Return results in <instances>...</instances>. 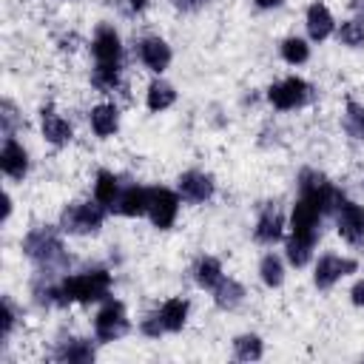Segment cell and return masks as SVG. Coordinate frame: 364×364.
<instances>
[{
	"label": "cell",
	"mask_w": 364,
	"mask_h": 364,
	"mask_svg": "<svg viewBox=\"0 0 364 364\" xmlns=\"http://www.w3.org/2000/svg\"><path fill=\"white\" fill-rule=\"evenodd\" d=\"M111 293V273L108 270H88L80 276H68L57 284L54 301L57 304H71V301H100L108 299Z\"/></svg>",
	"instance_id": "6da1fadb"
},
{
	"label": "cell",
	"mask_w": 364,
	"mask_h": 364,
	"mask_svg": "<svg viewBox=\"0 0 364 364\" xmlns=\"http://www.w3.org/2000/svg\"><path fill=\"white\" fill-rule=\"evenodd\" d=\"M23 253L46 267H65V250L54 228H34L23 239Z\"/></svg>",
	"instance_id": "7a4b0ae2"
},
{
	"label": "cell",
	"mask_w": 364,
	"mask_h": 364,
	"mask_svg": "<svg viewBox=\"0 0 364 364\" xmlns=\"http://www.w3.org/2000/svg\"><path fill=\"white\" fill-rule=\"evenodd\" d=\"M105 219V205H91V202H74L63 210L60 228L68 233H97Z\"/></svg>",
	"instance_id": "3957f363"
},
{
	"label": "cell",
	"mask_w": 364,
	"mask_h": 364,
	"mask_svg": "<svg viewBox=\"0 0 364 364\" xmlns=\"http://www.w3.org/2000/svg\"><path fill=\"white\" fill-rule=\"evenodd\" d=\"M299 188H301V196L310 199L321 213H327V210H333V208H338V205L344 202L341 193L327 182V176H321V173H316V171H301Z\"/></svg>",
	"instance_id": "277c9868"
},
{
	"label": "cell",
	"mask_w": 364,
	"mask_h": 364,
	"mask_svg": "<svg viewBox=\"0 0 364 364\" xmlns=\"http://www.w3.org/2000/svg\"><path fill=\"white\" fill-rule=\"evenodd\" d=\"M310 97V85L301 80V77H287L282 82H273L267 88V100L279 108V111H290V108H299L304 105Z\"/></svg>",
	"instance_id": "5b68a950"
},
{
	"label": "cell",
	"mask_w": 364,
	"mask_h": 364,
	"mask_svg": "<svg viewBox=\"0 0 364 364\" xmlns=\"http://www.w3.org/2000/svg\"><path fill=\"white\" fill-rule=\"evenodd\" d=\"M94 330H97V338L100 341H117L128 333V316H125V307L119 301H108L100 313H97V321H94Z\"/></svg>",
	"instance_id": "8992f818"
},
{
	"label": "cell",
	"mask_w": 364,
	"mask_h": 364,
	"mask_svg": "<svg viewBox=\"0 0 364 364\" xmlns=\"http://www.w3.org/2000/svg\"><path fill=\"white\" fill-rule=\"evenodd\" d=\"M148 213H151V222L159 228V230H168L173 222H176V213H179V196L168 188H151V202H148Z\"/></svg>",
	"instance_id": "52a82bcc"
},
{
	"label": "cell",
	"mask_w": 364,
	"mask_h": 364,
	"mask_svg": "<svg viewBox=\"0 0 364 364\" xmlns=\"http://www.w3.org/2000/svg\"><path fill=\"white\" fill-rule=\"evenodd\" d=\"M338 233L344 242L358 245L364 239V208L355 202H341L338 205Z\"/></svg>",
	"instance_id": "ba28073f"
},
{
	"label": "cell",
	"mask_w": 364,
	"mask_h": 364,
	"mask_svg": "<svg viewBox=\"0 0 364 364\" xmlns=\"http://www.w3.org/2000/svg\"><path fill=\"white\" fill-rule=\"evenodd\" d=\"M91 51H94L97 63H102V65H119V57H122L119 34H117L111 26H100L97 34H94Z\"/></svg>",
	"instance_id": "9c48e42d"
},
{
	"label": "cell",
	"mask_w": 364,
	"mask_h": 364,
	"mask_svg": "<svg viewBox=\"0 0 364 364\" xmlns=\"http://www.w3.org/2000/svg\"><path fill=\"white\" fill-rule=\"evenodd\" d=\"M353 270H355V262H353V259H341V256L327 253V256L318 259L313 279H316V284H318L321 290H327V287H333L341 276H347V273H353Z\"/></svg>",
	"instance_id": "30bf717a"
},
{
	"label": "cell",
	"mask_w": 364,
	"mask_h": 364,
	"mask_svg": "<svg viewBox=\"0 0 364 364\" xmlns=\"http://www.w3.org/2000/svg\"><path fill=\"white\" fill-rule=\"evenodd\" d=\"M318 216H321V210L310 199L301 196L293 205V213H290V230H293V236H313L316 239V233H318Z\"/></svg>",
	"instance_id": "8fae6325"
},
{
	"label": "cell",
	"mask_w": 364,
	"mask_h": 364,
	"mask_svg": "<svg viewBox=\"0 0 364 364\" xmlns=\"http://www.w3.org/2000/svg\"><path fill=\"white\" fill-rule=\"evenodd\" d=\"M0 168L9 179H23L26 171H28V154L26 148L14 139V136H6L3 142V151H0Z\"/></svg>",
	"instance_id": "7c38bea8"
},
{
	"label": "cell",
	"mask_w": 364,
	"mask_h": 364,
	"mask_svg": "<svg viewBox=\"0 0 364 364\" xmlns=\"http://www.w3.org/2000/svg\"><path fill=\"white\" fill-rule=\"evenodd\" d=\"M179 193L188 202H205L213 196V179L202 171H188L179 176Z\"/></svg>",
	"instance_id": "4fadbf2b"
},
{
	"label": "cell",
	"mask_w": 364,
	"mask_h": 364,
	"mask_svg": "<svg viewBox=\"0 0 364 364\" xmlns=\"http://www.w3.org/2000/svg\"><path fill=\"white\" fill-rule=\"evenodd\" d=\"M139 60H142L151 71L162 74V71L171 65V46H168L165 40H159V37H148V40L139 43Z\"/></svg>",
	"instance_id": "5bb4252c"
},
{
	"label": "cell",
	"mask_w": 364,
	"mask_h": 364,
	"mask_svg": "<svg viewBox=\"0 0 364 364\" xmlns=\"http://www.w3.org/2000/svg\"><path fill=\"white\" fill-rule=\"evenodd\" d=\"M148 202H151V188L131 185L128 191L119 193V199H117L114 208L122 216H142V213H148Z\"/></svg>",
	"instance_id": "9a60e30c"
},
{
	"label": "cell",
	"mask_w": 364,
	"mask_h": 364,
	"mask_svg": "<svg viewBox=\"0 0 364 364\" xmlns=\"http://www.w3.org/2000/svg\"><path fill=\"white\" fill-rule=\"evenodd\" d=\"M333 14H330V9L324 6V3H313L310 9H307V34L318 43V40H324V37H330V31H333Z\"/></svg>",
	"instance_id": "2e32d148"
},
{
	"label": "cell",
	"mask_w": 364,
	"mask_h": 364,
	"mask_svg": "<svg viewBox=\"0 0 364 364\" xmlns=\"http://www.w3.org/2000/svg\"><path fill=\"white\" fill-rule=\"evenodd\" d=\"M282 228H284V219H282V213L276 210V208H264L262 210V216H259V222H256V239L262 242V245H273L276 239H282Z\"/></svg>",
	"instance_id": "e0dca14e"
},
{
	"label": "cell",
	"mask_w": 364,
	"mask_h": 364,
	"mask_svg": "<svg viewBox=\"0 0 364 364\" xmlns=\"http://www.w3.org/2000/svg\"><path fill=\"white\" fill-rule=\"evenodd\" d=\"M119 125V111L111 102H100L91 108V128L97 136H111Z\"/></svg>",
	"instance_id": "ac0fdd59"
},
{
	"label": "cell",
	"mask_w": 364,
	"mask_h": 364,
	"mask_svg": "<svg viewBox=\"0 0 364 364\" xmlns=\"http://www.w3.org/2000/svg\"><path fill=\"white\" fill-rule=\"evenodd\" d=\"M43 136L51 145H65L74 136V131H71V125L63 117L54 114V108H43Z\"/></svg>",
	"instance_id": "d6986e66"
},
{
	"label": "cell",
	"mask_w": 364,
	"mask_h": 364,
	"mask_svg": "<svg viewBox=\"0 0 364 364\" xmlns=\"http://www.w3.org/2000/svg\"><path fill=\"white\" fill-rule=\"evenodd\" d=\"M117 199H119V179L111 171H100L97 182H94V202H100L105 208H114Z\"/></svg>",
	"instance_id": "ffe728a7"
},
{
	"label": "cell",
	"mask_w": 364,
	"mask_h": 364,
	"mask_svg": "<svg viewBox=\"0 0 364 364\" xmlns=\"http://www.w3.org/2000/svg\"><path fill=\"white\" fill-rule=\"evenodd\" d=\"M159 318H162L168 333H179L185 327V318H188V301L185 299H168L159 307Z\"/></svg>",
	"instance_id": "44dd1931"
},
{
	"label": "cell",
	"mask_w": 364,
	"mask_h": 364,
	"mask_svg": "<svg viewBox=\"0 0 364 364\" xmlns=\"http://www.w3.org/2000/svg\"><path fill=\"white\" fill-rule=\"evenodd\" d=\"M145 102H148L151 111H165V108H171V105L176 102V91H173L171 82H165V80H154V82L148 85V97H145Z\"/></svg>",
	"instance_id": "7402d4cb"
},
{
	"label": "cell",
	"mask_w": 364,
	"mask_h": 364,
	"mask_svg": "<svg viewBox=\"0 0 364 364\" xmlns=\"http://www.w3.org/2000/svg\"><path fill=\"white\" fill-rule=\"evenodd\" d=\"M57 358L68 364H85V361H94V347L85 338H71L57 350Z\"/></svg>",
	"instance_id": "603a6c76"
},
{
	"label": "cell",
	"mask_w": 364,
	"mask_h": 364,
	"mask_svg": "<svg viewBox=\"0 0 364 364\" xmlns=\"http://www.w3.org/2000/svg\"><path fill=\"white\" fill-rule=\"evenodd\" d=\"M245 299V287L233 279H222L216 287H213V301L222 307V310H233L239 301Z\"/></svg>",
	"instance_id": "cb8c5ba5"
},
{
	"label": "cell",
	"mask_w": 364,
	"mask_h": 364,
	"mask_svg": "<svg viewBox=\"0 0 364 364\" xmlns=\"http://www.w3.org/2000/svg\"><path fill=\"white\" fill-rule=\"evenodd\" d=\"M313 245H316L313 236H290V239H287V259H290V264L304 267V264L310 262Z\"/></svg>",
	"instance_id": "d4e9b609"
},
{
	"label": "cell",
	"mask_w": 364,
	"mask_h": 364,
	"mask_svg": "<svg viewBox=\"0 0 364 364\" xmlns=\"http://www.w3.org/2000/svg\"><path fill=\"white\" fill-rule=\"evenodd\" d=\"M225 276H222V264H219V259H202L199 264H196V284L199 287H205V290H213L219 282H222Z\"/></svg>",
	"instance_id": "484cf974"
},
{
	"label": "cell",
	"mask_w": 364,
	"mask_h": 364,
	"mask_svg": "<svg viewBox=\"0 0 364 364\" xmlns=\"http://www.w3.org/2000/svg\"><path fill=\"white\" fill-rule=\"evenodd\" d=\"M262 350H264L262 338L253 336V333H245V336L233 338V353H236L239 361H256V358H262Z\"/></svg>",
	"instance_id": "4316f807"
},
{
	"label": "cell",
	"mask_w": 364,
	"mask_h": 364,
	"mask_svg": "<svg viewBox=\"0 0 364 364\" xmlns=\"http://www.w3.org/2000/svg\"><path fill=\"white\" fill-rule=\"evenodd\" d=\"M259 273H262V282H264L267 287H279V284L284 282V267H282V259H279V256H273V253H267V256L262 259Z\"/></svg>",
	"instance_id": "83f0119b"
},
{
	"label": "cell",
	"mask_w": 364,
	"mask_h": 364,
	"mask_svg": "<svg viewBox=\"0 0 364 364\" xmlns=\"http://www.w3.org/2000/svg\"><path fill=\"white\" fill-rule=\"evenodd\" d=\"M282 57H284L290 65H299V63H304V60L310 57V48H307V43H304L301 37H287V40L282 43Z\"/></svg>",
	"instance_id": "f1b7e54d"
},
{
	"label": "cell",
	"mask_w": 364,
	"mask_h": 364,
	"mask_svg": "<svg viewBox=\"0 0 364 364\" xmlns=\"http://www.w3.org/2000/svg\"><path fill=\"white\" fill-rule=\"evenodd\" d=\"M91 82L100 88V91H111L117 82H119V65H102L97 63L94 74H91Z\"/></svg>",
	"instance_id": "f546056e"
},
{
	"label": "cell",
	"mask_w": 364,
	"mask_h": 364,
	"mask_svg": "<svg viewBox=\"0 0 364 364\" xmlns=\"http://www.w3.org/2000/svg\"><path fill=\"white\" fill-rule=\"evenodd\" d=\"M344 128L350 136L364 139V108L358 102H347V114H344Z\"/></svg>",
	"instance_id": "4dcf8cb0"
},
{
	"label": "cell",
	"mask_w": 364,
	"mask_h": 364,
	"mask_svg": "<svg viewBox=\"0 0 364 364\" xmlns=\"http://www.w3.org/2000/svg\"><path fill=\"white\" fill-rule=\"evenodd\" d=\"M338 40H341L344 46H350V48L364 46V26H361L358 20H347V23H341V28H338Z\"/></svg>",
	"instance_id": "1f68e13d"
},
{
	"label": "cell",
	"mask_w": 364,
	"mask_h": 364,
	"mask_svg": "<svg viewBox=\"0 0 364 364\" xmlns=\"http://www.w3.org/2000/svg\"><path fill=\"white\" fill-rule=\"evenodd\" d=\"M142 333L145 336H151V338H156L159 333H165V324H162V318H159V313H151L148 318H142Z\"/></svg>",
	"instance_id": "d6a6232c"
},
{
	"label": "cell",
	"mask_w": 364,
	"mask_h": 364,
	"mask_svg": "<svg viewBox=\"0 0 364 364\" xmlns=\"http://www.w3.org/2000/svg\"><path fill=\"white\" fill-rule=\"evenodd\" d=\"M0 117H3V134H6V136H11V131H14V122H17V117H14V105H11L9 100L3 102V114H0Z\"/></svg>",
	"instance_id": "836d02e7"
},
{
	"label": "cell",
	"mask_w": 364,
	"mask_h": 364,
	"mask_svg": "<svg viewBox=\"0 0 364 364\" xmlns=\"http://www.w3.org/2000/svg\"><path fill=\"white\" fill-rule=\"evenodd\" d=\"M3 338H9V333H11V327H14V310H11V301L9 299H3Z\"/></svg>",
	"instance_id": "e575fe53"
},
{
	"label": "cell",
	"mask_w": 364,
	"mask_h": 364,
	"mask_svg": "<svg viewBox=\"0 0 364 364\" xmlns=\"http://www.w3.org/2000/svg\"><path fill=\"white\" fill-rule=\"evenodd\" d=\"M350 299H353V304H355V307H364V279L353 284V290H350Z\"/></svg>",
	"instance_id": "d590c367"
},
{
	"label": "cell",
	"mask_w": 364,
	"mask_h": 364,
	"mask_svg": "<svg viewBox=\"0 0 364 364\" xmlns=\"http://www.w3.org/2000/svg\"><path fill=\"white\" fill-rule=\"evenodd\" d=\"M179 9H196V6H202L205 0H173Z\"/></svg>",
	"instance_id": "8d00e7d4"
},
{
	"label": "cell",
	"mask_w": 364,
	"mask_h": 364,
	"mask_svg": "<svg viewBox=\"0 0 364 364\" xmlns=\"http://www.w3.org/2000/svg\"><path fill=\"white\" fill-rule=\"evenodd\" d=\"M145 3H148V0H125V6H128L131 11H142V9H145Z\"/></svg>",
	"instance_id": "74e56055"
},
{
	"label": "cell",
	"mask_w": 364,
	"mask_h": 364,
	"mask_svg": "<svg viewBox=\"0 0 364 364\" xmlns=\"http://www.w3.org/2000/svg\"><path fill=\"white\" fill-rule=\"evenodd\" d=\"M256 6L259 9H276V6H282V0H256Z\"/></svg>",
	"instance_id": "f35d334b"
}]
</instances>
